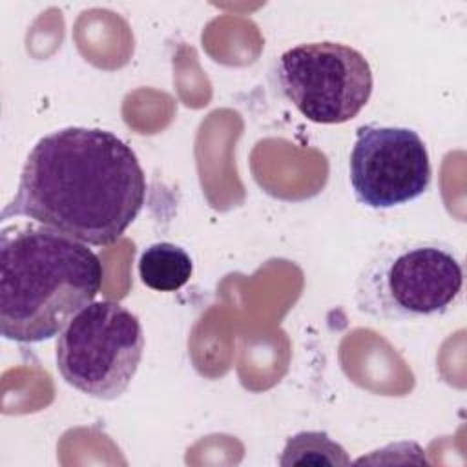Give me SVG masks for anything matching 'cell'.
Returning a JSON list of instances; mask_svg holds the SVG:
<instances>
[{
  "mask_svg": "<svg viewBox=\"0 0 467 467\" xmlns=\"http://www.w3.org/2000/svg\"><path fill=\"white\" fill-rule=\"evenodd\" d=\"M146 201L135 151L115 133L69 126L29 151L2 221L26 217L93 246L124 235Z\"/></svg>",
  "mask_w": 467,
  "mask_h": 467,
  "instance_id": "6da1fadb",
  "label": "cell"
},
{
  "mask_svg": "<svg viewBox=\"0 0 467 467\" xmlns=\"http://www.w3.org/2000/svg\"><path fill=\"white\" fill-rule=\"evenodd\" d=\"M102 263L86 243L38 223L0 232V332L40 343L62 332L93 303Z\"/></svg>",
  "mask_w": 467,
  "mask_h": 467,
  "instance_id": "7a4b0ae2",
  "label": "cell"
},
{
  "mask_svg": "<svg viewBox=\"0 0 467 467\" xmlns=\"http://www.w3.org/2000/svg\"><path fill=\"white\" fill-rule=\"evenodd\" d=\"M463 263L458 252L434 239L381 246L356 281L358 310L389 323L441 317L462 297Z\"/></svg>",
  "mask_w": 467,
  "mask_h": 467,
  "instance_id": "3957f363",
  "label": "cell"
},
{
  "mask_svg": "<svg viewBox=\"0 0 467 467\" xmlns=\"http://www.w3.org/2000/svg\"><path fill=\"white\" fill-rule=\"evenodd\" d=\"M144 352L140 321L115 301H95L80 310L57 341V370L73 389L117 400L131 383Z\"/></svg>",
  "mask_w": 467,
  "mask_h": 467,
  "instance_id": "277c9868",
  "label": "cell"
},
{
  "mask_svg": "<svg viewBox=\"0 0 467 467\" xmlns=\"http://www.w3.org/2000/svg\"><path fill=\"white\" fill-rule=\"evenodd\" d=\"M281 93L316 124L358 117L372 95V69L358 49L339 42H308L286 49L275 64Z\"/></svg>",
  "mask_w": 467,
  "mask_h": 467,
  "instance_id": "5b68a950",
  "label": "cell"
},
{
  "mask_svg": "<svg viewBox=\"0 0 467 467\" xmlns=\"http://www.w3.org/2000/svg\"><path fill=\"white\" fill-rule=\"evenodd\" d=\"M350 186L359 204L387 210L421 197L432 177L431 159L418 131L365 124L350 151Z\"/></svg>",
  "mask_w": 467,
  "mask_h": 467,
  "instance_id": "8992f818",
  "label": "cell"
},
{
  "mask_svg": "<svg viewBox=\"0 0 467 467\" xmlns=\"http://www.w3.org/2000/svg\"><path fill=\"white\" fill-rule=\"evenodd\" d=\"M140 281L157 292H175L182 288L193 272V261L190 254L173 243H153L139 257Z\"/></svg>",
  "mask_w": 467,
  "mask_h": 467,
  "instance_id": "52a82bcc",
  "label": "cell"
},
{
  "mask_svg": "<svg viewBox=\"0 0 467 467\" xmlns=\"http://www.w3.org/2000/svg\"><path fill=\"white\" fill-rule=\"evenodd\" d=\"M279 465H350L347 451L323 431H301L286 440Z\"/></svg>",
  "mask_w": 467,
  "mask_h": 467,
  "instance_id": "ba28073f",
  "label": "cell"
}]
</instances>
